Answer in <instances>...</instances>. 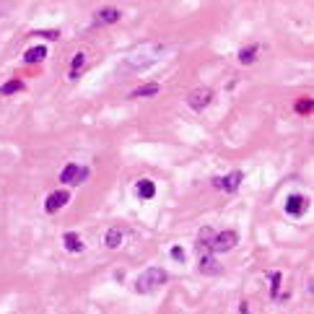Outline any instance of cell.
I'll return each mask as SVG.
<instances>
[{"mask_svg": "<svg viewBox=\"0 0 314 314\" xmlns=\"http://www.w3.org/2000/svg\"><path fill=\"white\" fill-rule=\"evenodd\" d=\"M166 47L164 45H156V42H145L140 47H135L128 57H122V62L117 65V73L120 75H130V73H143L151 65H156L164 57Z\"/></svg>", "mask_w": 314, "mask_h": 314, "instance_id": "cell-1", "label": "cell"}, {"mask_svg": "<svg viewBox=\"0 0 314 314\" xmlns=\"http://www.w3.org/2000/svg\"><path fill=\"white\" fill-rule=\"evenodd\" d=\"M166 281H169V273H166L164 267H148V270H143L140 276H138L135 291H138V294H151V291H156V288H161Z\"/></svg>", "mask_w": 314, "mask_h": 314, "instance_id": "cell-2", "label": "cell"}, {"mask_svg": "<svg viewBox=\"0 0 314 314\" xmlns=\"http://www.w3.org/2000/svg\"><path fill=\"white\" fill-rule=\"evenodd\" d=\"M211 101H213V89H208V86H198L187 94V107L195 112H203Z\"/></svg>", "mask_w": 314, "mask_h": 314, "instance_id": "cell-3", "label": "cell"}, {"mask_svg": "<svg viewBox=\"0 0 314 314\" xmlns=\"http://www.w3.org/2000/svg\"><path fill=\"white\" fill-rule=\"evenodd\" d=\"M239 244V234L237 231H218L213 234V242H211V252H228Z\"/></svg>", "mask_w": 314, "mask_h": 314, "instance_id": "cell-4", "label": "cell"}, {"mask_svg": "<svg viewBox=\"0 0 314 314\" xmlns=\"http://www.w3.org/2000/svg\"><path fill=\"white\" fill-rule=\"evenodd\" d=\"M86 179H89V169L81 164H68L60 174V182H65V184H81Z\"/></svg>", "mask_w": 314, "mask_h": 314, "instance_id": "cell-5", "label": "cell"}, {"mask_svg": "<svg viewBox=\"0 0 314 314\" xmlns=\"http://www.w3.org/2000/svg\"><path fill=\"white\" fill-rule=\"evenodd\" d=\"M120 18H122L120 8H114V6H107V8L96 11V16H94V24H96V26H109V24H117Z\"/></svg>", "mask_w": 314, "mask_h": 314, "instance_id": "cell-6", "label": "cell"}, {"mask_svg": "<svg viewBox=\"0 0 314 314\" xmlns=\"http://www.w3.org/2000/svg\"><path fill=\"white\" fill-rule=\"evenodd\" d=\"M242 179H244L242 172H231V174H226V177H218V179H216V187L223 190V192H237L239 184H242Z\"/></svg>", "mask_w": 314, "mask_h": 314, "instance_id": "cell-7", "label": "cell"}, {"mask_svg": "<svg viewBox=\"0 0 314 314\" xmlns=\"http://www.w3.org/2000/svg\"><path fill=\"white\" fill-rule=\"evenodd\" d=\"M68 200H70V192H68V190H55L50 198L45 200V211H47V213H57Z\"/></svg>", "mask_w": 314, "mask_h": 314, "instance_id": "cell-8", "label": "cell"}, {"mask_svg": "<svg viewBox=\"0 0 314 314\" xmlns=\"http://www.w3.org/2000/svg\"><path fill=\"white\" fill-rule=\"evenodd\" d=\"M200 273H203V276H221V273H223V265L211 255V252H205L203 257H200V267H198Z\"/></svg>", "mask_w": 314, "mask_h": 314, "instance_id": "cell-9", "label": "cell"}, {"mask_svg": "<svg viewBox=\"0 0 314 314\" xmlns=\"http://www.w3.org/2000/svg\"><path fill=\"white\" fill-rule=\"evenodd\" d=\"M306 208H309V200L304 195H288V200H286V213L288 216H301Z\"/></svg>", "mask_w": 314, "mask_h": 314, "instance_id": "cell-10", "label": "cell"}, {"mask_svg": "<svg viewBox=\"0 0 314 314\" xmlns=\"http://www.w3.org/2000/svg\"><path fill=\"white\" fill-rule=\"evenodd\" d=\"M62 242H65V249H68V252H73V255H78V252H83V249H86L83 239L78 237L75 231H68L65 237H62Z\"/></svg>", "mask_w": 314, "mask_h": 314, "instance_id": "cell-11", "label": "cell"}, {"mask_svg": "<svg viewBox=\"0 0 314 314\" xmlns=\"http://www.w3.org/2000/svg\"><path fill=\"white\" fill-rule=\"evenodd\" d=\"M122 239H125V228H122V226H112V228L107 231V239H104V242H107L109 249H117V247L122 244Z\"/></svg>", "mask_w": 314, "mask_h": 314, "instance_id": "cell-12", "label": "cell"}, {"mask_svg": "<svg viewBox=\"0 0 314 314\" xmlns=\"http://www.w3.org/2000/svg\"><path fill=\"white\" fill-rule=\"evenodd\" d=\"M47 57V47H42V45H36V47H29L26 52H24V62H29V65H36V62H42Z\"/></svg>", "mask_w": 314, "mask_h": 314, "instance_id": "cell-13", "label": "cell"}, {"mask_svg": "<svg viewBox=\"0 0 314 314\" xmlns=\"http://www.w3.org/2000/svg\"><path fill=\"white\" fill-rule=\"evenodd\" d=\"M83 68H86V55L83 52H75L73 55V62H70V81H78V75H81Z\"/></svg>", "mask_w": 314, "mask_h": 314, "instance_id": "cell-14", "label": "cell"}, {"mask_svg": "<svg viewBox=\"0 0 314 314\" xmlns=\"http://www.w3.org/2000/svg\"><path fill=\"white\" fill-rule=\"evenodd\" d=\"M135 192L140 195L143 200H151L153 195H156V184H153L151 179H138V184H135Z\"/></svg>", "mask_w": 314, "mask_h": 314, "instance_id": "cell-15", "label": "cell"}, {"mask_svg": "<svg viewBox=\"0 0 314 314\" xmlns=\"http://www.w3.org/2000/svg\"><path fill=\"white\" fill-rule=\"evenodd\" d=\"M257 52H260V47L257 45H249V47H244V50H239V62L242 65H252L255 60H257Z\"/></svg>", "mask_w": 314, "mask_h": 314, "instance_id": "cell-16", "label": "cell"}, {"mask_svg": "<svg viewBox=\"0 0 314 314\" xmlns=\"http://www.w3.org/2000/svg\"><path fill=\"white\" fill-rule=\"evenodd\" d=\"M161 91V86L159 83H145V86H140V89H135L133 94H130V99H143V96H156Z\"/></svg>", "mask_w": 314, "mask_h": 314, "instance_id": "cell-17", "label": "cell"}, {"mask_svg": "<svg viewBox=\"0 0 314 314\" xmlns=\"http://www.w3.org/2000/svg\"><path fill=\"white\" fill-rule=\"evenodd\" d=\"M18 91H24V81H18V78H13V81L0 86V96H11V94H18Z\"/></svg>", "mask_w": 314, "mask_h": 314, "instance_id": "cell-18", "label": "cell"}, {"mask_svg": "<svg viewBox=\"0 0 314 314\" xmlns=\"http://www.w3.org/2000/svg\"><path fill=\"white\" fill-rule=\"evenodd\" d=\"M213 234H216V231L205 226V228H200V237H198V242H200V247H205L208 252H211V242H213Z\"/></svg>", "mask_w": 314, "mask_h": 314, "instance_id": "cell-19", "label": "cell"}, {"mask_svg": "<svg viewBox=\"0 0 314 314\" xmlns=\"http://www.w3.org/2000/svg\"><path fill=\"white\" fill-rule=\"evenodd\" d=\"M270 281H273V286H270V294H273V296H278V288H281V273H273V276H270Z\"/></svg>", "mask_w": 314, "mask_h": 314, "instance_id": "cell-20", "label": "cell"}, {"mask_svg": "<svg viewBox=\"0 0 314 314\" xmlns=\"http://www.w3.org/2000/svg\"><path fill=\"white\" fill-rule=\"evenodd\" d=\"M296 109H299L301 114H306V112H311V99H306V96H304V99H301V101L296 104Z\"/></svg>", "mask_w": 314, "mask_h": 314, "instance_id": "cell-21", "label": "cell"}, {"mask_svg": "<svg viewBox=\"0 0 314 314\" xmlns=\"http://www.w3.org/2000/svg\"><path fill=\"white\" fill-rule=\"evenodd\" d=\"M172 257L174 260H184V249L182 247H172Z\"/></svg>", "mask_w": 314, "mask_h": 314, "instance_id": "cell-22", "label": "cell"}, {"mask_svg": "<svg viewBox=\"0 0 314 314\" xmlns=\"http://www.w3.org/2000/svg\"><path fill=\"white\" fill-rule=\"evenodd\" d=\"M36 36H47V39H57L60 34H57V31H42V34H36Z\"/></svg>", "mask_w": 314, "mask_h": 314, "instance_id": "cell-23", "label": "cell"}, {"mask_svg": "<svg viewBox=\"0 0 314 314\" xmlns=\"http://www.w3.org/2000/svg\"><path fill=\"white\" fill-rule=\"evenodd\" d=\"M239 311H242V314H249V304L242 301V304H239Z\"/></svg>", "mask_w": 314, "mask_h": 314, "instance_id": "cell-24", "label": "cell"}]
</instances>
